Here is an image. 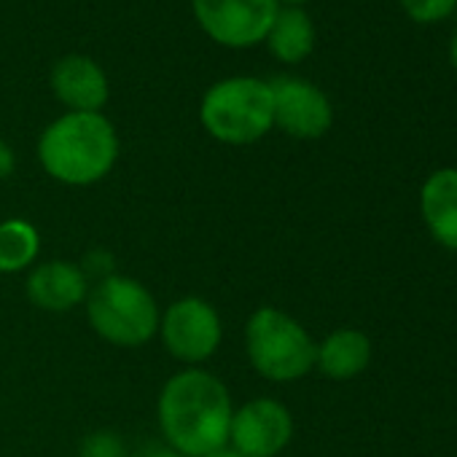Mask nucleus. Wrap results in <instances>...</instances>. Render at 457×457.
<instances>
[{
  "mask_svg": "<svg viewBox=\"0 0 457 457\" xmlns=\"http://www.w3.org/2000/svg\"><path fill=\"white\" fill-rule=\"evenodd\" d=\"M232 395L226 385L204 371L186 369L172 374L159 393V425L170 449L186 457H204L228 444Z\"/></svg>",
  "mask_w": 457,
  "mask_h": 457,
  "instance_id": "obj_1",
  "label": "nucleus"
},
{
  "mask_svg": "<svg viewBox=\"0 0 457 457\" xmlns=\"http://www.w3.org/2000/svg\"><path fill=\"white\" fill-rule=\"evenodd\" d=\"M44 170L68 186L103 180L119 159V137L103 113H65L38 140Z\"/></svg>",
  "mask_w": 457,
  "mask_h": 457,
  "instance_id": "obj_2",
  "label": "nucleus"
},
{
  "mask_svg": "<svg viewBox=\"0 0 457 457\" xmlns=\"http://www.w3.org/2000/svg\"><path fill=\"white\" fill-rule=\"evenodd\" d=\"M87 318L95 334L116 347H143L162 320L154 294L127 275H108L89 291Z\"/></svg>",
  "mask_w": 457,
  "mask_h": 457,
  "instance_id": "obj_3",
  "label": "nucleus"
},
{
  "mask_svg": "<svg viewBox=\"0 0 457 457\" xmlns=\"http://www.w3.org/2000/svg\"><path fill=\"white\" fill-rule=\"evenodd\" d=\"M199 119L226 145H248L275 127L272 87L262 79H226L207 89Z\"/></svg>",
  "mask_w": 457,
  "mask_h": 457,
  "instance_id": "obj_4",
  "label": "nucleus"
},
{
  "mask_svg": "<svg viewBox=\"0 0 457 457\" xmlns=\"http://www.w3.org/2000/svg\"><path fill=\"white\" fill-rule=\"evenodd\" d=\"M245 347L253 369L270 382H294L315 369L318 345L296 318L278 307H262L248 318Z\"/></svg>",
  "mask_w": 457,
  "mask_h": 457,
  "instance_id": "obj_5",
  "label": "nucleus"
},
{
  "mask_svg": "<svg viewBox=\"0 0 457 457\" xmlns=\"http://www.w3.org/2000/svg\"><path fill=\"white\" fill-rule=\"evenodd\" d=\"M280 0H194V14L202 30L232 49H245L267 38Z\"/></svg>",
  "mask_w": 457,
  "mask_h": 457,
  "instance_id": "obj_6",
  "label": "nucleus"
},
{
  "mask_svg": "<svg viewBox=\"0 0 457 457\" xmlns=\"http://www.w3.org/2000/svg\"><path fill=\"white\" fill-rule=\"evenodd\" d=\"M159 334L172 358L196 366L218 350L223 328L212 304L199 296H186L164 310Z\"/></svg>",
  "mask_w": 457,
  "mask_h": 457,
  "instance_id": "obj_7",
  "label": "nucleus"
},
{
  "mask_svg": "<svg viewBox=\"0 0 457 457\" xmlns=\"http://www.w3.org/2000/svg\"><path fill=\"white\" fill-rule=\"evenodd\" d=\"M294 438V417L275 398H256L235 409L228 446L245 457H278Z\"/></svg>",
  "mask_w": 457,
  "mask_h": 457,
  "instance_id": "obj_8",
  "label": "nucleus"
},
{
  "mask_svg": "<svg viewBox=\"0 0 457 457\" xmlns=\"http://www.w3.org/2000/svg\"><path fill=\"white\" fill-rule=\"evenodd\" d=\"M275 97V127L296 140H318L334 124L331 100L310 81L280 76L270 81Z\"/></svg>",
  "mask_w": 457,
  "mask_h": 457,
  "instance_id": "obj_9",
  "label": "nucleus"
},
{
  "mask_svg": "<svg viewBox=\"0 0 457 457\" xmlns=\"http://www.w3.org/2000/svg\"><path fill=\"white\" fill-rule=\"evenodd\" d=\"M52 89L71 113H100L108 103V79L103 68L81 54H71L57 62L52 73Z\"/></svg>",
  "mask_w": 457,
  "mask_h": 457,
  "instance_id": "obj_10",
  "label": "nucleus"
},
{
  "mask_svg": "<svg viewBox=\"0 0 457 457\" xmlns=\"http://www.w3.org/2000/svg\"><path fill=\"white\" fill-rule=\"evenodd\" d=\"M89 296L87 272L71 262H46L28 278V299L46 312H68Z\"/></svg>",
  "mask_w": 457,
  "mask_h": 457,
  "instance_id": "obj_11",
  "label": "nucleus"
},
{
  "mask_svg": "<svg viewBox=\"0 0 457 457\" xmlns=\"http://www.w3.org/2000/svg\"><path fill=\"white\" fill-rule=\"evenodd\" d=\"M420 212L430 237L446 251H457V167H444L425 178Z\"/></svg>",
  "mask_w": 457,
  "mask_h": 457,
  "instance_id": "obj_12",
  "label": "nucleus"
},
{
  "mask_svg": "<svg viewBox=\"0 0 457 457\" xmlns=\"http://www.w3.org/2000/svg\"><path fill=\"white\" fill-rule=\"evenodd\" d=\"M371 361V342L358 328H337L331 331L315 353V366L328 379H353L369 369Z\"/></svg>",
  "mask_w": 457,
  "mask_h": 457,
  "instance_id": "obj_13",
  "label": "nucleus"
},
{
  "mask_svg": "<svg viewBox=\"0 0 457 457\" xmlns=\"http://www.w3.org/2000/svg\"><path fill=\"white\" fill-rule=\"evenodd\" d=\"M270 49L280 62L296 65L302 60H307L315 49V25L312 20L291 6V9H280L270 33H267Z\"/></svg>",
  "mask_w": 457,
  "mask_h": 457,
  "instance_id": "obj_14",
  "label": "nucleus"
},
{
  "mask_svg": "<svg viewBox=\"0 0 457 457\" xmlns=\"http://www.w3.org/2000/svg\"><path fill=\"white\" fill-rule=\"evenodd\" d=\"M41 253L38 228L25 218H9L0 223V272L14 275L28 270Z\"/></svg>",
  "mask_w": 457,
  "mask_h": 457,
  "instance_id": "obj_15",
  "label": "nucleus"
},
{
  "mask_svg": "<svg viewBox=\"0 0 457 457\" xmlns=\"http://www.w3.org/2000/svg\"><path fill=\"white\" fill-rule=\"evenodd\" d=\"M403 14L417 25H436L454 14L457 0H398Z\"/></svg>",
  "mask_w": 457,
  "mask_h": 457,
  "instance_id": "obj_16",
  "label": "nucleus"
},
{
  "mask_svg": "<svg viewBox=\"0 0 457 457\" xmlns=\"http://www.w3.org/2000/svg\"><path fill=\"white\" fill-rule=\"evenodd\" d=\"M79 457H127V446L113 430H95L81 441Z\"/></svg>",
  "mask_w": 457,
  "mask_h": 457,
  "instance_id": "obj_17",
  "label": "nucleus"
},
{
  "mask_svg": "<svg viewBox=\"0 0 457 457\" xmlns=\"http://www.w3.org/2000/svg\"><path fill=\"white\" fill-rule=\"evenodd\" d=\"M17 167V156L12 151V145L6 140H0V180H6Z\"/></svg>",
  "mask_w": 457,
  "mask_h": 457,
  "instance_id": "obj_18",
  "label": "nucleus"
},
{
  "mask_svg": "<svg viewBox=\"0 0 457 457\" xmlns=\"http://www.w3.org/2000/svg\"><path fill=\"white\" fill-rule=\"evenodd\" d=\"M204 457H245V454H240L235 446H220V449H215V452H210V454H204Z\"/></svg>",
  "mask_w": 457,
  "mask_h": 457,
  "instance_id": "obj_19",
  "label": "nucleus"
},
{
  "mask_svg": "<svg viewBox=\"0 0 457 457\" xmlns=\"http://www.w3.org/2000/svg\"><path fill=\"white\" fill-rule=\"evenodd\" d=\"M449 62H452L454 71H457V33L452 36V44H449Z\"/></svg>",
  "mask_w": 457,
  "mask_h": 457,
  "instance_id": "obj_20",
  "label": "nucleus"
},
{
  "mask_svg": "<svg viewBox=\"0 0 457 457\" xmlns=\"http://www.w3.org/2000/svg\"><path fill=\"white\" fill-rule=\"evenodd\" d=\"M148 457H186V454H180L175 449H159V452H151Z\"/></svg>",
  "mask_w": 457,
  "mask_h": 457,
  "instance_id": "obj_21",
  "label": "nucleus"
},
{
  "mask_svg": "<svg viewBox=\"0 0 457 457\" xmlns=\"http://www.w3.org/2000/svg\"><path fill=\"white\" fill-rule=\"evenodd\" d=\"M286 4H291V6H299V4H307V0H286Z\"/></svg>",
  "mask_w": 457,
  "mask_h": 457,
  "instance_id": "obj_22",
  "label": "nucleus"
}]
</instances>
